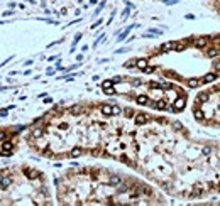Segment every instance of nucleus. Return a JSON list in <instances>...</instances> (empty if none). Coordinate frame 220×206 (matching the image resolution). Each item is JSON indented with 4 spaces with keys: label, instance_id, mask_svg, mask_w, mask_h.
Wrapping results in <instances>:
<instances>
[{
    "label": "nucleus",
    "instance_id": "f257e3e1",
    "mask_svg": "<svg viewBox=\"0 0 220 206\" xmlns=\"http://www.w3.org/2000/svg\"><path fill=\"white\" fill-rule=\"evenodd\" d=\"M105 157L139 171L176 199L220 194V138L198 137L179 120L124 108Z\"/></svg>",
    "mask_w": 220,
    "mask_h": 206
},
{
    "label": "nucleus",
    "instance_id": "f03ea898",
    "mask_svg": "<svg viewBox=\"0 0 220 206\" xmlns=\"http://www.w3.org/2000/svg\"><path fill=\"white\" fill-rule=\"evenodd\" d=\"M124 66L146 74L157 73L190 90L205 88L220 81V32L163 42L142 58L125 61Z\"/></svg>",
    "mask_w": 220,
    "mask_h": 206
},
{
    "label": "nucleus",
    "instance_id": "7ed1b4c3",
    "mask_svg": "<svg viewBox=\"0 0 220 206\" xmlns=\"http://www.w3.org/2000/svg\"><path fill=\"white\" fill-rule=\"evenodd\" d=\"M61 204H164L153 186L134 176L102 167H75L56 177Z\"/></svg>",
    "mask_w": 220,
    "mask_h": 206
},
{
    "label": "nucleus",
    "instance_id": "20e7f679",
    "mask_svg": "<svg viewBox=\"0 0 220 206\" xmlns=\"http://www.w3.org/2000/svg\"><path fill=\"white\" fill-rule=\"evenodd\" d=\"M103 93L120 95L132 98L137 105L151 106L159 112L179 113L188 105V93L178 83L169 80H142V78H124L115 76L102 83Z\"/></svg>",
    "mask_w": 220,
    "mask_h": 206
},
{
    "label": "nucleus",
    "instance_id": "39448f33",
    "mask_svg": "<svg viewBox=\"0 0 220 206\" xmlns=\"http://www.w3.org/2000/svg\"><path fill=\"white\" fill-rule=\"evenodd\" d=\"M191 113L198 125L220 130V81L198 91L191 103Z\"/></svg>",
    "mask_w": 220,
    "mask_h": 206
},
{
    "label": "nucleus",
    "instance_id": "423d86ee",
    "mask_svg": "<svg viewBox=\"0 0 220 206\" xmlns=\"http://www.w3.org/2000/svg\"><path fill=\"white\" fill-rule=\"evenodd\" d=\"M15 149V144L12 140H3L2 142V155H10Z\"/></svg>",
    "mask_w": 220,
    "mask_h": 206
},
{
    "label": "nucleus",
    "instance_id": "0eeeda50",
    "mask_svg": "<svg viewBox=\"0 0 220 206\" xmlns=\"http://www.w3.org/2000/svg\"><path fill=\"white\" fill-rule=\"evenodd\" d=\"M207 7L215 14V15L220 17V0H207Z\"/></svg>",
    "mask_w": 220,
    "mask_h": 206
},
{
    "label": "nucleus",
    "instance_id": "6e6552de",
    "mask_svg": "<svg viewBox=\"0 0 220 206\" xmlns=\"http://www.w3.org/2000/svg\"><path fill=\"white\" fill-rule=\"evenodd\" d=\"M9 138V132H5V130H0V140H7Z\"/></svg>",
    "mask_w": 220,
    "mask_h": 206
}]
</instances>
